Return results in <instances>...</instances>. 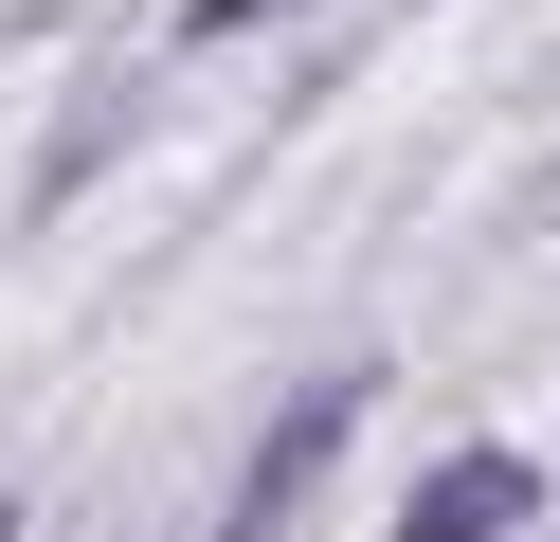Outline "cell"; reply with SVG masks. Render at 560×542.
Instances as JSON below:
<instances>
[{
    "mask_svg": "<svg viewBox=\"0 0 560 542\" xmlns=\"http://www.w3.org/2000/svg\"><path fill=\"white\" fill-rule=\"evenodd\" d=\"M506 524H524V452H452L434 488L398 506V542H506Z\"/></svg>",
    "mask_w": 560,
    "mask_h": 542,
    "instance_id": "6da1fadb",
    "label": "cell"
},
{
    "mask_svg": "<svg viewBox=\"0 0 560 542\" xmlns=\"http://www.w3.org/2000/svg\"><path fill=\"white\" fill-rule=\"evenodd\" d=\"M0 542H19V524H0Z\"/></svg>",
    "mask_w": 560,
    "mask_h": 542,
    "instance_id": "3957f363",
    "label": "cell"
},
{
    "mask_svg": "<svg viewBox=\"0 0 560 542\" xmlns=\"http://www.w3.org/2000/svg\"><path fill=\"white\" fill-rule=\"evenodd\" d=\"M199 19H218V36H235V19H271V0H199Z\"/></svg>",
    "mask_w": 560,
    "mask_h": 542,
    "instance_id": "7a4b0ae2",
    "label": "cell"
}]
</instances>
